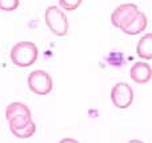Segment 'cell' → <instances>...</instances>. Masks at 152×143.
I'll use <instances>...</instances> for the list:
<instances>
[{"mask_svg":"<svg viewBox=\"0 0 152 143\" xmlns=\"http://www.w3.org/2000/svg\"><path fill=\"white\" fill-rule=\"evenodd\" d=\"M5 118L8 120L11 133L32 122L31 110L28 109V106L20 103V102H13V103L8 104L5 109Z\"/></svg>","mask_w":152,"mask_h":143,"instance_id":"2","label":"cell"},{"mask_svg":"<svg viewBox=\"0 0 152 143\" xmlns=\"http://www.w3.org/2000/svg\"><path fill=\"white\" fill-rule=\"evenodd\" d=\"M39 50L36 44L32 42H20L16 43L11 50V60L18 67H29L36 62Z\"/></svg>","mask_w":152,"mask_h":143,"instance_id":"1","label":"cell"},{"mask_svg":"<svg viewBox=\"0 0 152 143\" xmlns=\"http://www.w3.org/2000/svg\"><path fill=\"white\" fill-rule=\"evenodd\" d=\"M28 87L32 92L37 95H47L52 91L53 82L50 74L42 70L32 71L28 76Z\"/></svg>","mask_w":152,"mask_h":143,"instance_id":"5","label":"cell"},{"mask_svg":"<svg viewBox=\"0 0 152 143\" xmlns=\"http://www.w3.org/2000/svg\"><path fill=\"white\" fill-rule=\"evenodd\" d=\"M111 100L118 109H127L134 100V91L127 83H116L111 90Z\"/></svg>","mask_w":152,"mask_h":143,"instance_id":"6","label":"cell"},{"mask_svg":"<svg viewBox=\"0 0 152 143\" xmlns=\"http://www.w3.org/2000/svg\"><path fill=\"white\" fill-rule=\"evenodd\" d=\"M137 56L144 60L152 59V34H145L142 39H139L136 45Z\"/></svg>","mask_w":152,"mask_h":143,"instance_id":"9","label":"cell"},{"mask_svg":"<svg viewBox=\"0 0 152 143\" xmlns=\"http://www.w3.org/2000/svg\"><path fill=\"white\" fill-rule=\"evenodd\" d=\"M147 24H148V18L145 16L144 12L139 11L137 15L134 18V20L123 29V32L127 35H137L147 28Z\"/></svg>","mask_w":152,"mask_h":143,"instance_id":"8","label":"cell"},{"mask_svg":"<svg viewBox=\"0 0 152 143\" xmlns=\"http://www.w3.org/2000/svg\"><path fill=\"white\" fill-rule=\"evenodd\" d=\"M81 1L83 0H59V4L66 11H75L77 7H80Z\"/></svg>","mask_w":152,"mask_h":143,"instance_id":"10","label":"cell"},{"mask_svg":"<svg viewBox=\"0 0 152 143\" xmlns=\"http://www.w3.org/2000/svg\"><path fill=\"white\" fill-rule=\"evenodd\" d=\"M45 23L56 36H64L68 32V19L59 7H48L45 10Z\"/></svg>","mask_w":152,"mask_h":143,"instance_id":"3","label":"cell"},{"mask_svg":"<svg viewBox=\"0 0 152 143\" xmlns=\"http://www.w3.org/2000/svg\"><path fill=\"white\" fill-rule=\"evenodd\" d=\"M129 76L135 83L139 84H144L148 83L152 78V68L148 63L145 62H137L132 66L131 71H129Z\"/></svg>","mask_w":152,"mask_h":143,"instance_id":"7","label":"cell"},{"mask_svg":"<svg viewBox=\"0 0 152 143\" xmlns=\"http://www.w3.org/2000/svg\"><path fill=\"white\" fill-rule=\"evenodd\" d=\"M139 12V8H137L136 4L134 3H124V4H120L111 15V23H112L113 27L116 28H120L123 31L132 20L137 15Z\"/></svg>","mask_w":152,"mask_h":143,"instance_id":"4","label":"cell"},{"mask_svg":"<svg viewBox=\"0 0 152 143\" xmlns=\"http://www.w3.org/2000/svg\"><path fill=\"white\" fill-rule=\"evenodd\" d=\"M20 4V0H0L1 11H15Z\"/></svg>","mask_w":152,"mask_h":143,"instance_id":"11","label":"cell"}]
</instances>
